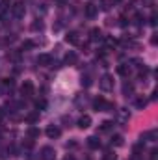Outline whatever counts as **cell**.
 Instances as JSON below:
<instances>
[{
	"instance_id": "cell-35",
	"label": "cell",
	"mask_w": 158,
	"mask_h": 160,
	"mask_svg": "<svg viewBox=\"0 0 158 160\" xmlns=\"http://www.w3.org/2000/svg\"><path fill=\"white\" fill-rule=\"evenodd\" d=\"M63 160H75V157H73V155H67V157H65Z\"/></svg>"
},
{
	"instance_id": "cell-7",
	"label": "cell",
	"mask_w": 158,
	"mask_h": 160,
	"mask_svg": "<svg viewBox=\"0 0 158 160\" xmlns=\"http://www.w3.org/2000/svg\"><path fill=\"white\" fill-rule=\"evenodd\" d=\"M39 158H41V160H54V158H56V151H54V147H50V145H45V147H41Z\"/></svg>"
},
{
	"instance_id": "cell-17",
	"label": "cell",
	"mask_w": 158,
	"mask_h": 160,
	"mask_svg": "<svg viewBox=\"0 0 158 160\" xmlns=\"http://www.w3.org/2000/svg\"><path fill=\"white\" fill-rule=\"evenodd\" d=\"M134 106H136L138 110H143V108L147 106V99H145L143 95H141V97H138V99L134 101Z\"/></svg>"
},
{
	"instance_id": "cell-5",
	"label": "cell",
	"mask_w": 158,
	"mask_h": 160,
	"mask_svg": "<svg viewBox=\"0 0 158 160\" xmlns=\"http://www.w3.org/2000/svg\"><path fill=\"white\" fill-rule=\"evenodd\" d=\"M13 80L11 78H2L0 80V95H9L11 89H13Z\"/></svg>"
},
{
	"instance_id": "cell-20",
	"label": "cell",
	"mask_w": 158,
	"mask_h": 160,
	"mask_svg": "<svg viewBox=\"0 0 158 160\" xmlns=\"http://www.w3.org/2000/svg\"><path fill=\"white\" fill-rule=\"evenodd\" d=\"M110 143H112V145H116V147H119V145H123V136H121V134H116V136H112Z\"/></svg>"
},
{
	"instance_id": "cell-34",
	"label": "cell",
	"mask_w": 158,
	"mask_h": 160,
	"mask_svg": "<svg viewBox=\"0 0 158 160\" xmlns=\"http://www.w3.org/2000/svg\"><path fill=\"white\" fill-rule=\"evenodd\" d=\"M4 118H6V110H4V108H0V123H2Z\"/></svg>"
},
{
	"instance_id": "cell-33",
	"label": "cell",
	"mask_w": 158,
	"mask_h": 160,
	"mask_svg": "<svg viewBox=\"0 0 158 160\" xmlns=\"http://www.w3.org/2000/svg\"><path fill=\"white\" fill-rule=\"evenodd\" d=\"M36 119H37V114H32V116H28V121H30V123H34Z\"/></svg>"
},
{
	"instance_id": "cell-30",
	"label": "cell",
	"mask_w": 158,
	"mask_h": 160,
	"mask_svg": "<svg viewBox=\"0 0 158 160\" xmlns=\"http://www.w3.org/2000/svg\"><path fill=\"white\" fill-rule=\"evenodd\" d=\"M149 22L153 24V26H156V13L153 11V15H151V19H149Z\"/></svg>"
},
{
	"instance_id": "cell-16",
	"label": "cell",
	"mask_w": 158,
	"mask_h": 160,
	"mask_svg": "<svg viewBox=\"0 0 158 160\" xmlns=\"http://www.w3.org/2000/svg\"><path fill=\"white\" fill-rule=\"evenodd\" d=\"M130 71H132V67H130L128 63H121V65L117 67V73H119V75H123V77L130 75Z\"/></svg>"
},
{
	"instance_id": "cell-2",
	"label": "cell",
	"mask_w": 158,
	"mask_h": 160,
	"mask_svg": "<svg viewBox=\"0 0 158 160\" xmlns=\"http://www.w3.org/2000/svg\"><path fill=\"white\" fill-rule=\"evenodd\" d=\"M99 86H101L102 91H112V89H114V77L108 75V73H104V75L99 78Z\"/></svg>"
},
{
	"instance_id": "cell-28",
	"label": "cell",
	"mask_w": 158,
	"mask_h": 160,
	"mask_svg": "<svg viewBox=\"0 0 158 160\" xmlns=\"http://www.w3.org/2000/svg\"><path fill=\"white\" fill-rule=\"evenodd\" d=\"M32 47H36L34 41H24V43H22V48H32Z\"/></svg>"
},
{
	"instance_id": "cell-15",
	"label": "cell",
	"mask_w": 158,
	"mask_h": 160,
	"mask_svg": "<svg viewBox=\"0 0 158 160\" xmlns=\"http://www.w3.org/2000/svg\"><path fill=\"white\" fill-rule=\"evenodd\" d=\"M87 147H89V149H99V147H101V140H99L97 136H89V138H87Z\"/></svg>"
},
{
	"instance_id": "cell-24",
	"label": "cell",
	"mask_w": 158,
	"mask_h": 160,
	"mask_svg": "<svg viewBox=\"0 0 158 160\" xmlns=\"http://www.w3.org/2000/svg\"><path fill=\"white\" fill-rule=\"evenodd\" d=\"M80 84H82V86H86V88H87V86H91V78H89V75H82Z\"/></svg>"
},
{
	"instance_id": "cell-25",
	"label": "cell",
	"mask_w": 158,
	"mask_h": 160,
	"mask_svg": "<svg viewBox=\"0 0 158 160\" xmlns=\"http://www.w3.org/2000/svg\"><path fill=\"white\" fill-rule=\"evenodd\" d=\"M102 39L106 41V47H110V48H114V47L117 45V41L114 39V38H102Z\"/></svg>"
},
{
	"instance_id": "cell-1",
	"label": "cell",
	"mask_w": 158,
	"mask_h": 160,
	"mask_svg": "<svg viewBox=\"0 0 158 160\" xmlns=\"http://www.w3.org/2000/svg\"><path fill=\"white\" fill-rule=\"evenodd\" d=\"M91 104H93V108H95L97 112H114V110H116V104L110 102V101H106L104 97H97V99H93Z\"/></svg>"
},
{
	"instance_id": "cell-3",
	"label": "cell",
	"mask_w": 158,
	"mask_h": 160,
	"mask_svg": "<svg viewBox=\"0 0 158 160\" xmlns=\"http://www.w3.org/2000/svg\"><path fill=\"white\" fill-rule=\"evenodd\" d=\"M24 13H26V6H24V2H15V4L11 6V15H13L15 19H22Z\"/></svg>"
},
{
	"instance_id": "cell-14",
	"label": "cell",
	"mask_w": 158,
	"mask_h": 160,
	"mask_svg": "<svg viewBox=\"0 0 158 160\" xmlns=\"http://www.w3.org/2000/svg\"><path fill=\"white\" fill-rule=\"evenodd\" d=\"M75 102H77V106H86V104H89V97L86 95V93H78L77 95V99H75Z\"/></svg>"
},
{
	"instance_id": "cell-23",
	"label": "cell",
	"mask_w": 158,
	"mask_h": 160,
	"mask_svg": "<svg viewBox=\"0 0 158 160\" xmlns=\"http://www.w3.org/2000/svg\"><path fill=\"white\" fill-rule=\"evenodd\" d=\"M28 136H30V138H37V136H39V128L30 127V128H28Z\"/></svg>"
},
{
	"instance_id": "cell-8",
	"label": "cell",
	"mask_w": 158,
	"mask_h": 160,
	"mask_svg": "<svg viewBox=\"0 0 158 160\" xmlns=\"http://www.w3.org/2000/svg\"><path fill=\"white\" fill-rule=\"evenodd\" d=\"M84 13H86L87 19H95V17L99 15V6H95V4H86Z\"/></svg>"
},
{
	"instance_id": "cell-10",
	"label": "cell",
	"mask_w": 158,
	"mask_h": 160,
	"mask_svg": "<svg viewBox=\"0 0 158 160\" xmlns=\"http://www.w3.org/2000/svg\"><path fill=\"white\" fill-rule=\"evenodd\" d=\"M52 62H54V60H52V56H50V54H47V52L37 56V63L43 65V67H50V65H52Z\"/></svg>"
},
{
	"instance_id": "cell-19",
	"label": "cell",
	"mask_w": 158,
	"mask_h": 160,
	"mask_svg": "<svg viewBox=\"0 0 158 160\" xmlns=\"http://www.w3.org/2000/svg\"><path fill=\"white\" fill-rule=\"evenodd\" d=\"M141 140H149V142H155L156 140V130H149L141 136Z\"/></svg>"
},
{
	"instance_id": "cell-11",
	"label": "cell",
	"mask_w": 158,
	"mask_h": 160,
	"mask_svg": "<svg viewBox=\"0 0 158 160\" xmlns=\"http://www.w3.org/2000/svg\"><path fill=\"white\" fill-rule=\"evenodd\" d=\"M77 125H78V128H89L91 127V118L87 116V114H84V116H80L78 118V121H77Z\"/></svg>"
},
{
	"instance_id": "cell-26",
	"label": "cell",
	"mask_w": 158,
	"mask_h": 160,
	"mask_svg": "<svg viewBox=\"0 0 158 160\" xmlns=\"http://www.w3.org/2000/svg\"><path fill=\"white\" fill-rule=\"evenodd\" d=\"M36 106H37V110H43V108L47 106V101H45V99H37V101H36Z\"/></svg>"
},
{
	"instance_id": "cell-27",
	"label": "cell",
	"mask_w": 158,
	"mask_h": 160,
	"mask_svg": "<svg viewBox=\"0 0 158 160\" xmlns=\"http://www.w3.org/2000/svg\"><path fill=\"white\" fill-rule=\"evenodd\" d=\"M104 160H116V155H114L112 151H106V153H104Z\"/></svg>"
},
{
	"instance_id": "cell-18",
	"label": "cell",
	"mask_w": 158,
	"mask_h": 160,
	"mask_svg": "<svg viewBox=\"0 0 158 160\" xmlns=\"http://www.w3.org/2000/svg\"><path fill=\"white\" fill-rule=\"evenodd\" d=\"M132 93H134V86H132L130 82H125V84H123V95L128 97V95H132Z\"/></svg>"
},
{
	"instance_id": "cell-21",
	"label": "cell",
	"mask_w": 158,
	"mask_h": 160,
	"mask_svg": "<svg viewBox=\"0 0 158 160\" xmlns=\"http://www.w3.org/2000/svg\"><path fill=\"white\" fill-rule=\"evenodd\" d=\"M65 63H67V65H73V63H77V54H75V52H69V54L65 56Z\"/></svg>"
},
{
	"instance_id": "cell-13",
	"label": "cell",
	"mask_w": 158,
	"mask_h": 160,
	"mask_svg": "<svg viewBox=\"0 0 158 160\" xmlns=\"http://www.w3.org/2000/svg\"><path fill=\"white\" fill-rule=\"evenodd\" d=\"M65 41H67V43H71V45H80L78 32H69V34L65 36Z\"/></svg>"
},
{
	"instance_id": "cell-32",
	"label": "cell",
	"mask_w": 158,
	"mask_h": 160,
	"mask_svg": "<svg viewBox=\"0 0 158 160\" xmlns=\"http://www.w3.org/2000/svg\"><path fill=\"white\" fill-rule=\"evenodd\" d=\"M143 4L149 6V8H153V6H155V0H143Z\"/></svg>"
},
{
	"instance_id": "cell-22",
	"label": "cell",
	"mask_w": 158,
	"mask_h": 160,
	"mask_svg": "<svg viewBox=\"0 0 158 160\" xmlns=\"http://www.w3.org/2000/svg\"><path fill=\"white\" fill-rule=\"evenodd\" d=\"M112 127H114V121H102V123H101V127H99V128H101V130H102V132H106V130H110V128H112Z\"/></svg>"
},
{
	"instance_id": "cell-31",
	"label": "cell",
	"mask_w": 158,
	"mask_h": 160,
	"mask_svg": "<svg viewBox=\"0 0 158 160\" xmlns=\"http://www.w3.org/2000/svg\"><path fill=\"white\" fill-rule=\"evenodd\" d=\"M151 160H158V151H156V149H153V151H151Z\"/></svg>"
},
{
	"instance_id": "cell-12",
	"label": "cell",
	"mask_w": 158,
	"mask_h": 160,
	"mask_svg": "<svg viewBox=\"0 0 158 160\" xmlns=\"http://www.w3.org/2000/svg\"><path fill=\"white\" fill-rule=\"evenodd\" d=\"M102 38L104 36H102V30L101 28H91L89 30V39L91 41H102Z\"/></svg>"
},
{
	"instance_id": "cell-4",
	"label": "cell",
	"mask_w": 158,
	"mask_h": 160,
	"mask_svg": "<svg viewBox=\"0 0 158 160\" xmlns=\"http://www.w3.org/2000/svg\"><path fill=\"white\" fill-rule=\"evenodd\" d=\"M21 95L26 97V99L34 97V82H32V80H24V82H22V86H21Z\"/></svg>"
},
{
	"instance_id": "cell-9",
	"label": "cell",
	"mask_w": 158,
	"mask_h": 160,
	"mask_svg": "<svg viewBox=\"0 0 158 160\" xmlns=\"http://www.w3.org/2000/svg\"><path fill=\"white\" fill-rule=\"evenodd\" d=\"M45 134H47L50 140H56V138H60L62 130H60V127H58V125H48V127H47V130H45Z\"/></svg>"
},
{
	"instance_id": "cell-6",
	"label": "cell",
	"mask_w": 158,
	"mask_h": 160,
	"mask_svg": "<svg viewBox=\"0 0 158 160\" xmlns=\"http://www.w3.org/2000/svg\"><path fill=\"white\" fill-rule=\"evenodd\" d=\"M130 119V112L126 108H119L117 110V116H116V123L117 125H126Z\"/></svg>"
},
{
	"instance_id": "cell-29",
	"label": "cell",
	"mask_w": 158,
	"mask_h": 160,
	"mask_svg": "<svg viewBox=\"0 0 158 160\" xmlns=\"http://www.w3.org/2000/svg\"><path fill=\"white\" fill-rule=\"evenodd\" d=\"M41 28H43V22H34V24H32V30H41Z\"/></svg>"
}]
</instances>
